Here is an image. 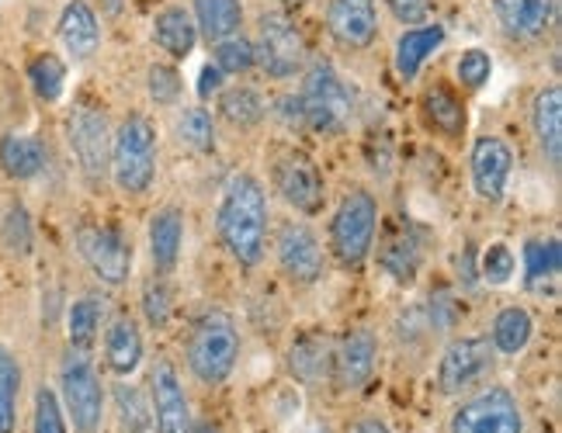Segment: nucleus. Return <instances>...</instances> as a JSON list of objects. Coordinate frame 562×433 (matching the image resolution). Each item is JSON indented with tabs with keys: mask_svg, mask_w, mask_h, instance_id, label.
I'll return each mask as SVG.
<instances>
[{
	"mask_svg": "<svg viewBox=\"0 0 562 433\" xmlns=\"http://www.w3.org/2000/svg\"><path fill=\"white\" fill-rule=\"evenodd\" d=\"M271 198L268 184L254 170H233L220 184V198L212 212L215 240L236 267L254 271L265 264L271 240Z\"/></svg>",
	"mask_w": 562,
	"mask_h": 433,
	"instance_id": "f257e3e1",
	"label": "nucleus"
},
{
	"mask_svg": "<svg viewBox=\"0 0 562 433\" xmlns=\"http://www.w3.org/2000/svg\"><path fill=\"white\" fill-rule=\"evenodd\" d=\"M160 173V128L157 118L133 107L112 128V153H108V181L125 198H146Z\"/></svg>",
	"mask_w": 562,
	"mask_h": 433,
	"instance_id": "f03ea898",
	"label": "nucleus"
},
{
	"mask_svg": "<svg viewBox=\"0 0 562 433\" xmlns=\"http://www.w3.org/2000/svg\"><path fill=\"white\" fill-rule=\"evenodd\" d=\"M240 354H244V333L229 309L209 306L199 316H191L184 333V364L194 381L205 388L226 385L236 372V364H240Z\"/></svg>",
	"mask_w": 562,
	"mask_h": 433,
	"instance_id": "7ed1b4c3",
	"label": "nucleus"
},
{
	"mask_svg": "<svg viewBox=\"0 0 562 433\" xmlns=\"http://www.w3.org/2000/svg\"><path fill=\"white\" fill-rule=\"evenodd\" d=\"M295 94L302 104V118H306V133L327 139L351 133V125L358 118V101L351 83L340 77V70L330 59L313 56L310 67L299 77Z\"/></svg>",
	"mask_w": 562,
	"mask_h": 433,
	"instance_id": "20e7f679",
	"label": "nucleus"
},
{
	"mask_svg": "<svg viewBox=\"0 0 562 433\" xmlns=\"http://www.w3.org/2000/svg\"><path fill=\"white\" fill-rule=\"evenodd\" d=\"M379 223H382V212H379L375 191L364 184L344 187L327 223V253L344 271H361L369 264V257L375 253Z\"/></svg>",
	"mask_w": 562,
	"mask_h": 433,
	"instance_id": "39448f33",
	"label": "nucleus"
},
{
	"mask_svg": "<svg viewBox=\"0 0 562 433\" xmlns=\"http://www.w3.org/2000/svg\"><path fill=\"white\" fill-rule=\"evenodd\" d=\"M250 42H254L257 70L274 83H289L302 77V70H306L313 59L310 38L302 32L295 11L274 8V4L254 14Z\"/></svg>",
	"mask_w": 562,
	"mask_h": 433,
	"instance_id": "423d86ee",
	"label": "nucleus"
},
{
	"mask_svg": "<svg viewBox=\"0 0 562 433\" xmlns=\"http://www.w3.org/2000/svg\"><path fill=\"white\" fill-rule=\"evenodd\" d=\"M268 184L302 219H313L327 208V178L313 153L295 143H278L268 157Z\"/></svg>",
	"mask_w": 562,
	"mask_h": 433,
	"instance_id": "0eeeda50",
	"label": "nucleus"
},
{
	"mask_svg": "<svg viewBox=\"0 0 562 433\" xmlns=\"http://www.w3.org/2000/svg\"><path fill=\"white\" fill-rule=\"evenodd\" d=\"M268 253L274 257L278 274L295 288L319 285L330 264L327 243L319 240V232L302 215H289V219H278L271 226Z\"/></svg>",
	"mask_w": 562,
	"mask_h": 433,
	"instance_id": "6e6552de",
	"label": "nucleus"
},
{
	"mask_svg": "<svg viewBox=\"0 0 562 433\" xmlns=\"http://www.w3.org/2000/svg\"><path fill=\"white\" fill-rule=\"evenodd\" d=\"M59 396H63V409L74 420L77 433H98L104 423V381L98 375V364L91 357V351H77V346L67 343V351L59 357Z\"/></svg>",
	"mask_w": 562,
	"mask_h": 433,
	"instance_id": "1a4fd4ad",
	"label": "nucleus"
},
{
	"mask_svg": "<svg viewBox=\"0 0 562 433\" xmlns=\"http://www.w3.org/2000/svg\"><path fill=\"white\" fill-rule=\"evenodd\" d=\"M77 257L83 260L98 285L104 288H125L136 271V247L133 236L115 223H80L74 232Z\"/></svg>",
	"mask_w": 562,
	"mask_h": 433,
	"instance_id": "9d476101",
	"label": "nucleus"
},
{
	"mask_svg": "<svg viewBox=\"0 0 562 433\" xmlns=\"http://www.w3.org/2000/svg\"><path fill=\"white\" fill-rule=\"evenodd\" d=\"M112 118H108L104 104L91 98H77L67 115V146L77 160L80 178L88 184L108 181V153H112Z\"/></svg>",
	"mask_w": 562,
	"mask_h": 433,
	"instance_id": "9b49d317",
	"label": "nucleus"
},
{
	"mask_svg": "<svg viewBox=\"0 0 562 433\" xmlns=\"http://www.w3.org/2000/svg\"><path fill=\"white\" fill-rule=\"evenodd\" d=\"M448 433H525V409L504 385H483L451 409Z\"/></svg>",
	"mask_w": 562,
	"mask_h": 433,
	"instance_id": "f8f14e48",
	"label": "nucleus"
},
{
	"mask_svg": "<svg viewBox=\"0 0 562 433\" xmlns=\"http://www.w3.org/2000/svg\"><path fill=\"white\" fill-rule=\"evenodd\" d=\"M323 32L344 56L372 53L382 38L379 0H327L323 4Z\"/></svg>",
	"mask_w": 562,
	"mask_h": 433,
	"instance_id": "ddd939ff",
	"label": "nucleus"
},
{
	"mask_svg": "<svg viewBox=\"0 0 562 433\" xmlns=\"http://www.w3.org/2000/svg\"><path fill=\"white\" fill-rule=\"evenodd\" d=\"M490 18L507 46H546L559 29V0H490Z\"/></svg>",
	"mask_w": 562,
	"mask_h": 433,
	"instance_id": "4468645a",
	"label": "nucleus"
},
{
	"mask_svg": "<svg viewBox=\"0 0 562 433\" xmlns=\"http://www.w3.org/2000/svg\"><path fill=\"white\" fill-rule=\"evenodd\" d=\"M496 354L486 340V333H459L445 343V351L435 367V381L441 396H462L469 388L483 385V378L493 372Z\"/></svg>",
	"mask_w": 562,
	"mask_h": 433,
	"instance_id": "2eb2a0df",
	"label": "nucleus"
},
{
	"mask_svg": "<svg viewBox=\"0 0 562 433\" xmlns=\"http://www.w3.org/2000/svg\"><path fill=\"white\" fill-rule=\"evenodd\" d=\"M149 413H154L157 433H191V399L178 364L167 354H157L149 361Z\"/></svg>",
	"mask_w": 562,
	"mask_h": 433,
	"instance_id": "dca6fc26",
	"label": "nucleus"
},
{
	"mask_svg": "<svg viewBox=\"0 0 562 433\" xmlns=\"http://www.w3.org/2000/svg\"><path fill=\"white\" fill-rule=\"evenodd\" d=\"M514 178V149L504 136H475L469 146V184L486 205H501Z\"/></svg>",
	"mask_w": 562,
	"mask_h": 433,
	"instance_id": "f3484780",
	"label": "nucleus"
},
{
	"mask_svg": "<svg viewBox=\"0 0 562 433\" xmlns=\"http://www.w3.org/2000/svg\"><path fill=\"white\" fill-rule=\"evenodd\" d=\"M379 367V337L369 327H355L334 340V385L340 392H358Z\"/></svg>",
	"mask_w": 562,
	"mask_h": 433,
	"instance_id": "a211bd4d",
	"label": "nucleus"
},
{
	"mask_svg": "<svg viewBox=\"0 0 562 433\" xmlns=\"http://www.w3.org/2000/svg\"><path fill=\"white\" fill-rule=\"evenodd\" d=\"M56 38L70 62H91L104 46V21L91 0H67L56 18Z\"/></svg>",
	"mask_w": 562,
	"mask_h": 433,
	"instance_id": "6ab92c4d",
	"label": "nucleus"
},
{
	"mask_svg": "<svg viewBox=\"0 0 562 433\" xmlns=\"http://www.w3.org/2000/svg\"><path fill=\"white\" fill-rule=\"evenodd\" d=\"M528 128L542 163L559 173L562 167V87L542 83L528 101Z\"/></svg>",
	"mask_w": 562,
	"mask_h": 433,
	"instance_id": "aec40b11",
	"label": "nucleus"
},
{
	"mask_svg": "<svg viewBox=\"0 0 562 433\" xmlns=\"http://www.w3.org/2000/svg\"><path fill=\"white\" fill-rule=\"evenodd\" d=\"M184 232H188V215L181 205L167 202L149 215V223H146L149 267L175 277L181 267V253H184Z\"/></svg>",
	"mask_w": 562,
	"mask_h": 433,
	"instance_id": "412c9836",
	"label": "nucleus"
},
{
	"mask_svg": "<svg viewBox=\"0 0 562 433\" xmlns=\"http://www.w3.org/2000/svg\"><path fill=\"white\" fill-rule=\"evenodd\" d=\"M149 42L154 49L170 59V62H184L194 49H199V29H194V18L188 11V4L181 0H167L149 18Z\"/></svg>",
	"mask_w": 562,
	"mask_h": 433,
	"instance_id": "4be33fe9",
	"label": "nucleus"
},
{
	"mask_svg": "<svg viewBox=\"0 0 562 433\" xmlns=\"http://www.w3.org/2000/svg\"><path fill=\"white\" fill-rule=\"evenodd\" d=\"M101 354H104V367L115 378H133L146 357V340H143L139 319L128 312H119L108 319L101 330Z\"/></svg>",
	"mask_w": 562,
	"mask_h": 433,
	"instance_id": "5701e85b",
	"label": "nucleus"
},
{
	"mask_svg": "<svg viewBox=\"0 0 562 433\" xmlns=\"http://www.w3.org/2000/svg\"><path fill=\"white\" fill-rule=\"evenodd\" d=\"M285 367H289V375L306 388H319L334 381V340L319 330L299 333L285 351Z\"/></svg>",
	"mask_w": 562,
	"mask_h": 433,
	"instance_id": "b1692460",
	"label": "nucleus"
},
{
	"mask_svg": "<svg viewBox=\"0 0 562 433\" xmlns=\"http://www.w3.org/2000/svg\"><path fill=\"white\" fill-rule=\"evenodd\" d=\"M448 42V29L441 25V21H424V25H414V29H403L396 46H393V70L403 83H414L427 59L441 53Z\"/></svg>",
	"mask_w": 562,
	"mask_h": 433,
	"instance_id": "393cba45",
	"label": "nucleus"
},
{
	"mask_svg": "<svg viewBox=\"0 0 562 433\" xmlns=\"http://www.w3.org/2000/svg\"><path fill=\"white\" fill-rule=\"evenodd\" d=\"M268 94L254 83H226L215 94V122L229 125L233 133H257L268 122Z\"/></svg>",
	"mask_w": 562,
	"mask_h": 433,
	"instance_id": "a878e982",
	"label": "nucleus"
},
{
	"mask_svg": "<svg viewBox=\"0 0 562 433\" xmlns=\"http://www.w3.org/2000/svg\"><path fill=\"white\" fill-rule=\"evenodd\" d=\"M379 267L396 281V285H414L424 267V236L417 226H396L385 232L379 243Z\"/></svg>",
	"mask_w": 562,
	"mask_h": 433,
	"instance_id": "bb28decb",
	"label": "nucleus"
},
{
	"mask_svg": "<svg viewBox=\"0 0 562 433\" xmlns=\"http://www.w3.org/2000/svg\"><path fill=\"white\" fill-rule=\"evenodd\" d=\"M420 115L427 122V128L441 139H462L465 136V125H469V115H465V101L462 94L456 91L451 83L445 80H435L424 87L420 94Z\"/></svg>",
	"mask_w": 562,
	"mask_h": 433,
	"instance_id": "cd10ccee",
	"label": "nucleus"
},
{
	"mask_svg": "<svg viewBox=\"0 0 562 433\" xmlns=\"http://www.w3.org/2000/svg\"><path fill=\"white\" fill-rule=\"evenodd\" d=\"M188 11L194 18V29L205 46H215L229 35L247 32V0H188Z\"/></svg>",
	"mask_w": 562,
	"mask_h": 433,
	"instance_id": "c85d7f7f",
	"label": "nucleus"
},
{
	"mask_svg": "<svg viewBox=\"0 0 562 433\" xmlns=\"http://www.w3.org/2000/svg\"><path fill=\"white\" fill-rule=\"evenodd\" d=\"M486 340H490L496 357H517V354H525L528 346H531V340H535V316L525 306H504V309H496Z\"/></svg>",
	"mask_w": 562,
	"mask_h": 433,
	"instance_id": "c756f323",
	"label": "nucleus"
},
{
	"mask_svg": "<svg viewBox=\"0 0 562 433\" xmlns=\"http://www.w3.org/2000/svg\"><path fill=\"white\" fill-rule=\"evenodd\" d=\"M46 163H49V149L38 136H25V133L0 136V170L11 181H35L46 170Z\"/></svg>",
	"mask_w": 562,
	"mask_h": 433,
	"instance_id": "7c9ffc66",
	"label": "nucleus"
},
{
	"mask_svg": "<svg viewBox=\"0 0 562 433\" xmlns=\"http://www.w3.org/2000/svg\"><path fill=\"white\" fill-rule=\"evenodd\" d=\"M108 316V301L101 292H83L67 306V343L77 351H94V343L101 340Z\"/></svg>",
	"mask_w": 562,
	"mask_h": 433,
	"instance_id": "2f4dec72",
	"label": "nucleus"
},
{
	"mask_svg": "<svg viewBox=\"0 0 562 433\" xmlns=\"http://www.w3.org/2000/svg\"><path fill=\"white\" fill-rule=\"evenodd\" d=\"M175 136L181 143V149L194 157H212L220 149V122H215L212 107L205 104H188L178 107V118H175Z\"/></svg>",
	"mask_w": 562,
	"mask_h": 433,
	"instance_id": "473e14b6",
	"label": "nucleus"
},
{
	"mask_svg": "<svg viewBox=\"0 0 562 433\" xmlns=\"http://www.w3.org/2000/svg\"><path fill=\"white\" fill-rule=\"evenodd\" d=\"M139 316L149 330L164 333L170 327V319H175V281L170 274H160V271H149L139 285Z\"/></svg>",
	"mask_w": 562,
	"mask_h": 433,
	"instance_id": "72a5a7b5",
	"label": "nucleus"
},
{
	"mask_svg": "<svg viewBox=\"0 0 562 433\" xmlns=\"http://www.w3.org/2000/svg\"><path fill=\"white\" fill-rule=\"evenodd\" d=\"M562 274V253H559V240L555 236H538V240L525 243V285L531 292H542L559 285Z\"/></svg>",
	"mask_w": 562,
	"mask_h": 433,
	"instance_id": "f704fd0d",
	"label": "nucleus"
},
{
	"mask_svg": "<svg viewBox=\"0 0 562 433\" xmlns=\"http://www.w3.org/2000/svg\"><path fill=\"white\" fill-rule=\"evenodd\" d=\"M25 77H29V87L38 101L46 104H56L67 91V77H70V62L63 59L59 53H35L25 67Z\"/></svg>",
	"mask_w": 562,
	"mask_h": 433,
	"instance_id": "c9c22d12",
	"label": "nucleus"
},
{
	"mask_svg": "<svg viewBox=\"0 0 562 433\" xmlns=\"http://www.w3.org/2000/svg\"><path fill=\"white\" fill-rule=\"evenodd\" d=\"M112 402L119 413V426L122 433H157L154 426V413H149V396L139 385L119 378L112 385Z\"/></svg>",
	"mask_w": 562,
	"mask_h": 433,
	"instance_id": "e433bc0d",
	"label": "nucleus"
},
{
	"mask_svg": "<svg viewBox=\"0 0 562 433\" xmlns=\"http://www.w3.org/2000/svg\"><path fill=\"white\" fill-rule=\"evenodd\" d=\"M143 87H146V98L154 107H178L184 98V77L178 70V62H170V59L149 62Z\"/></svg>",
	"mask_w": 562,
	"mask_h": 433,
	"instance_id": "4c0bfd02",
	"label": "nucleus"
},
{
	"mask_svg": "<svg viewBox=\"0 0 562 433\" xmlns=\"http://www.w3.org/2000/svg\"><path fill=\"white\" fill-rule=\"evenodd\" d=\"M0 247H4L11 257L25 260L35 250V226H32V215L21 202H11L0 215Z\"/></svg>",
	"mask_w": 562,
	"mask_h": 433,
	"instance_id": "58836bf2",
	"label": "nucleus"
},
{
	"mask_svg": "<svg viewBox=\"0 0 562 433\" xmlns=\"http://www.w3.org/2000/svg\"><path fill=\"white\" fill-rule=\"evenodd\" d=\"M209 53H212V62L226 77H247V73L257 70V56H254L250 32H240V35H229L223 42H215V46H209Z\"/></svg>",
	"mask_w": 562,
	"mask_h": 433,
	"instance_id": "ea45409f",
	"label": "nucleus"
},
{
	"mask_svg": "<svg viewBox=\"0 0 562 433\" xmlns=\"http://www.w3.org/2000/svg\"><path fill=\"white\" fill-rule=\"evenodd\" d=\"M18 396H21V364L8 346L0 343V433H14Z\"/></svg>",
	"mask_w": 562,
	"mask_h": 433,
	"instance_id": "a19ab883",
	"label": "nucleus"
},
{
	"mask_svg": "<svg viewBox=\"0 0 562 433\" xmlns=\"http://www.w3.org/2000/svg\"><path fill=\"white\" fill-rule=\"evenodd\" d=\"M475 271H480V281L490 288H504L514 281L517 274V253L507 247V243H486L480 260H475Z\"/></svg>",
	"mask_w": 562,
	"mask_h": 433,
	"instance_id": "79ce46f5",
	"label": "nucleus"
},
{
	"mask_svg": "<svg viewBox=\"0 0 562 433\" xmlns=\"http://www.w3.org/2000/svg\"><path fill=\"white\" fill-rule=\"evenodd\" d=\"M490 77H493V56H490V49L472 46V49L459 53V59H456V83L462 87V91H469V94L483 91V87L490 83Z\"/></svg>",
	"mask_w": 562,
	"mask_h": 433,
	"instance_id": "37998d69",
	"label": "nucleus"
},
{
	"mask_svg": "<svg viewBox=\"0 0 562 433\" xmlns=\"http://www.w3.org/2000/svg\"><path fill=\"white\" fill-rule=\"evenodd\" d=\"M32 433H67V417H63L59 396L49 385H38L35 392V420H32Z\"/></svg>",
	"mask_w": 562,
	"mask_h": 433,
	"instance_id": "c03bdc74",
	"label": "nucleus"
},
{
	"mask_svg": "<svg viewBox=\"0 0 562 433\" xmlns=\"http://www.w3.org/2000/svg\"><path fill=\"white\" fill-rule=\"evenodd\" d=\"M382 8L400 29H414V25L430 21V8H435V0H382Z\"/></svg>",
	"mask_w": 562,
	"mask_h": 433,
	"instance_id": "a18cd8bd",
	"label": "nucleus"
},
{
	"mask_svg": "<svg viewBox=\"0 0 562 433\" xmlns=\"http://www.w3.org/2000/svg\"><path fill=\"white\" fill-rule=\"evenodd\" d=\"M268 118H274L278 125H285L289 133H306V118H302V104H299V94L295 91L278 94L268 104Z\"/></svg>",
	"mask_w": 562,
	"mask_h": 433,
	"instance_id": "49530a36",
	"label": "nucleus"
},
{
	"mask_svg": "<svg viewBox=\"0 0 562 433\" xmlns=\"http://www.w3.org/2000/svg\"><path fill=\"white\" fill-rule=\"evenodd\" d=\"M226 87V73L215 67V62H205L202 67V73H199V98L202 101H209V98H215Z\"/></svg>",
	"mask_w": 562,
	"mask_h": 433,
	"instance_id": "de8ad7c7",
	"label": "nucleus"
},
{
	"mask_svg": "<svg viewBox=\"0 0 562 433\" xmlns=\"http://www.w3.org/2000/svg\"><path fill=\"white\" fill-rule=\"evenodd\" d=\"M348 433H393V430H389V423L379 417H358Z\"/></svg>",
	"mask_w": 562,
	"mask_h": 433,
	"instance_id": "09e8293b",
	"label": "nucleus"
},
{
	"mask_svg": "<svg viewBox=\"0 0 562 433\" xmlns=\"http://www.w3.org/2000/svg\"><path fill=\"white\" fill-rule=\"evenodd\" d=\"M274 8H285V11H295V8H302V4H310V0H271Z\"/></svg>",
	"mask_w": 562,
	"mask_h": 433,
	"instance_id": "8fccbe9b",
	"label": "nucleus"
},
{
	"mask_svg": "<svg viewBox=\"0 0 562 433\" xmlns=\"http://www.w3.org/2000/svg\"><path fill=\"white\" fill-rule=\"evenodd\" d=\"M122 4H125V0H101V8H104L108 14H119V11H122Z\"/></svg>",
	"mask_w": 562,
	"mask_h": 433,
	"instance_id": "3c124183",
	"label": "nucleus"
},
{
	"mask_svg": "<svg viewBox=\"0 0 562 433\" xmlns=\"http://www.w3.org/2000/svg\"><path fill=\"white\" fill-rule=\"evenodd\" d=\"M191 433H223V430L212 423H199V426H191Z\"/></svg>",
	"mask_w": 562,
	"mask_h": 433,
	"instance_id": "603ef678",
	"label": "nucleus"
}]
</instances>
